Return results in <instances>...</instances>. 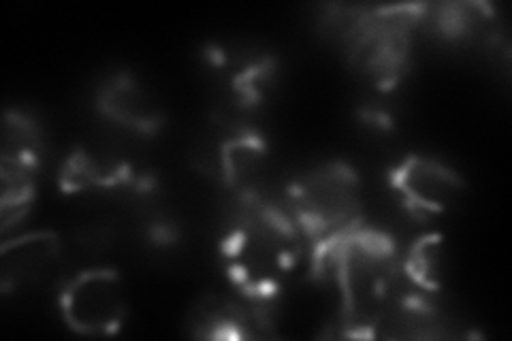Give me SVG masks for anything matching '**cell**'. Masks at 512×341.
Wrapping results in <instances>:
<instances>
[{
    "label": "cell",
    "mask_w": 512,
    "mask_h": 341,
    "mask_svg": "<svg viewBox=\"0 0 512 341\" xmlns=\"http://www.w3.org/2000/svg\"><path fill=\"white\" fill-rule=\"evenodd\" d=\"M335 246L331 256L342 297V324L355 329V335L376 333L404 301L391 246L370 233H344L335 237Z\"/></svg>",
    "instance_id": "cell-1"
},
{
    "label": "cell",
    "mask_w": 512,
    "mask_h": 341,
    "mask_svg": "<svg viewBox=\"0 0 512 341\" xmlns=\"http://www.w3.org/2000/svg\"><path fill=\"white\" fill-rule=\"evenodd\" d=\"M227 258L244 290L267 297L274 295L295 269L299 239L286 218L259 209L239 222L227 241Z\"/></svg>",
    "instance_id": "cell-2"
},
{
    "label": "cell",
    "mask_w": 512,
    "mask_h": 341,
    "mask_svg": "<svg viewBox=\"0 0 512 341\" xmlns=\"http://www.w3.org/2000/svg\"><path fill=\"white\" fill-rule=\"evenodd\" d=\"M297 220L314 239L342 237L355 220L359 188L355 175L344 167H327L310 173L291 190Z\"/></svg>",
    "instance_id": "cell-3"
},
{
    "label": "cell",
    "mask_w": 512,
    "mask_h": 341,
    "mask_svg": "<svg viewBox=\"0 0 512 341\" xmlns=\"http://www.w3.org/2000/svg\"><path fill=\"white\" fill-rule=\"evenodd\" d=\"M62 314L71 329L84 335L114 333L126 314L120 275L105 269L79 273L64 290Z\"/></svg>",
    "instance_id": "cell-4"
},
{
    "label": "cell",
    "mask_w": 512,
    "mask_h": 341,
    "mask_svg": "<svg viewBox=\"0 0 512 341\" xmlns=\"http://www.w3.org/2000/svg\"><path fill=\"white\" fill-rule=\"evenodd\" d=\"M393 184L408 207L425 214H440L453 207L461 194L459 177L434 160L408 158L395 169Z\"/></svg>",
    "instance_id": "cell-5"
},
{
    "label": "cell",
    "mask_w": 512,
    "mask_h": 341,
    "mask_svg": "<svg viewBox=\"0 0 512 341\" xmlns=\"http://www.w3.org/2000/svg\"><path fill=\"white\" fill-rule=\"evenodd\" d=\"M58 258V241L52 233L20 237L3 248V282L11 284L37 282Z\"/></svg>",
    "instance_id": "cell-6"
},
{
    "label": "cell",
    "mask_w": 512,
    "mask_h": 341,
    "mask_svg": "<svg viewBox=\"0 0 512 341\" xmlns=\"http://www.w3.org/2000/svg\"><path fill=\"white\" fill-rule=\"evenodd\" d=\"M101 109L109 118L137 131H154L163 118L152 96L131 77H116L103 88Z\"/></svg>",
    "instance_id": "cell-7"
},
{
    "label": "cell",
    "mask_w": 512,
    "mask_h": 341,
    "mask_svg": "<svg viewBox=\"0 0 512 341\" xmlns=\"http://www.w3.org/2000/svg\"><path fill=\"white\" fill-rule=\"evenodd\" d=\"M442 243L438 239H423L412 248L408 275L421 288H438L440 286V258H442Z\"/></svg>",
    "instance_id": "cell-8"
}]
</instances>
